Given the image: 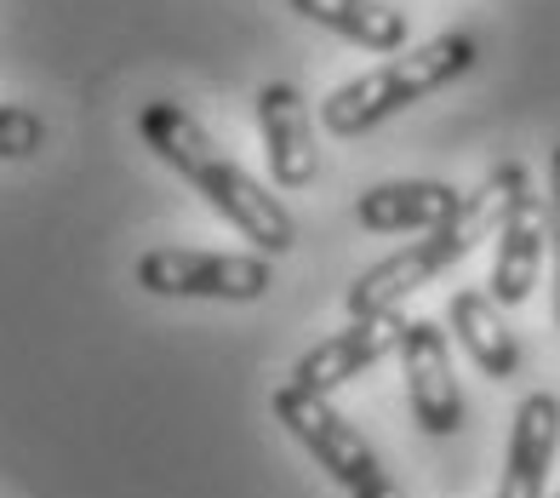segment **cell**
<instances>
[{
    "mask_svg": "<svg viewBox=\"0 0 560 498\" xmlns=\"http://www.w3.org/2000/svg\"><path fill=\"white\" fill-rule=\"evenodd\" d=\"M549 258V201L532 184L526 161H509V207L498 223V253H492V298L503 310H521L538 292V269Z\"/></svg>",
    "mask_w": 560,
    "mask_h": 498,
    "instance_id": "obj_6",
    "label": "cell"
},
{
    "mask_svg": "<svg viewBox=\"0 0 560 498\" xmlns=\"http://www.w3.org/2000/svg\"><path fill=\"white\" fill-rule=\"evenodd\" d=\"M269 407L280 418V430H287L303 453H310L326 476H332L343 493H354L361 482H372L384 459H377V447L349 425V418L332 407V395H315V390H298L292 379L269 395Z\"/></svg>",
    "mask_w": 560,
    "mask_h": 498,
    "instance_id": "obj_5",
    "label": "cell"
},
{
    "mask_svg": "<svg viewBox=\"0 0 560 498\" xmlns=\"http://www.w3.org/2000/svg\"><path fill=\"white\" fill-rule=\"evenodd\" d=\"M469 195L446 178H384L354 195V223L366 235H429L446 218H457Z\"/></svg>",
    "mask_w": 560,
    "mask_h": 498,
    "instance_id": "obj_10",
    "label": "cell"
},
{
    "mask_svg": "<svg viewBox=\"0 0 560 498\" xmlns=\"http://www.w3.org/2000/svg\"><path fill=\"white\" fill-rule=\"evenodd\" d=\"M400 372H406V402L423 436H457L464 430V390L452 372V344L441 321H412L400 344Z\"/></svg>",
    "mask_w": 560,
    "mask_h": 498,
    "instance_id": "obj_8",
    "label": "cell"
},
{
    "mask_svg": "<svg viewBox=\"0 0 560 498\" xmlns=\"http://www.w3.org/2000/svg\"><path fill=\"white\" fill-rule=\"evenodd\" d=\"M258 115V138H264V161L275 189H310L320 172V149H315V127H310V104L292 81H264L252 97Z\"/></svg>",
    "mask_w": 560,
    "mask_h": 498,
    "instance_id": "obj_9",
    "label": "cell"
},
{
    "mask_svg": "<svg viewBox=\"0 0 560 498\" xmlns=\"http://www.w3.org/2000/svg\"><path fill=\"white\" fill-rule=\"evenodd\" d=\"M446 333L469 350V361L487 372L492 384H509L521 372V338L509 333L503 304L492 292H475V287H457L446 298Z\"/></svg>",
    "mask_w": 560,
    "mask_h": 498,
    "instance_id": "obj_12",
    "label": "cell"
},
{
    "mask_svg": "<svg viewBox=\"0 0 560 498\" xmlns=\"http://www.w3.org/2000/svg\"><path fill=\"white\" fill-rule=\"evenodd\" d=\"M406 321L400 310H384V315H349V327L320 338L315 350H303L292 361V384L298 390H315V395H338L343 384H354L361 372H372L384 356H400L406 344Z\"/></svg>",
    "mask_w": 560,
    "mask_h": 498,
    "instance_id": "obj_7",
    "label": "cell"
},
{
    "mask_svg": "<svg viewBox=\"0 0 560 498\" xmlns=\"http://www.w3.org/2000/svg\"><path fill=\"white\" fill-rule=\"evenodd\" d=\"M480 63V35L475 30H446L423 46H406V53H389L377 69L354 74V81L332 86L320 97V127L332 138H366L384 120H395L400 109L435 97L441 86L464 81V74Z\"/></svg>",
    "mask_w": 560,
    "mask_h": 498,
    "instance_id": "obj_2",
    "label": "cell"
},
{
    "mask_svg": "<svg viewBox=\"0 0 560 498\" xmlns=\"http://www.w3.org/2000/svg\"><path fill=\"white\" fill-rule=\"evenodd\" d=\"M555 498H560V493H555Z\"/></svg>",
    "mask_w": 560,
    "mask_h": 498,
    "instance_id": "obj_17",
    "label": "cell"
},
{
    "mask_svg": "<svg viewBox=\"0 0 560 498\" xmlns=\"http://www.w3.org/2000/svg\"><path fill=\"white\" fill-rule=\"evenodd\" d=\"M52 127H46V115L23 109V104H0V161H35Z\"/></svg>",
    "mask_w": 560,
    "mask_h": 498,
    "instance_id": "obj_14",
    "label": "cell"
},
{
    "mask_svg": "<svg viewBox=\"0 0 560 498\" xmlns=\"http://www.w3.org/2000/svg\"><path fill=\"white\" fill-rule=\"evenodd\" d=\"M138 138L161 166H172L200 201H207L229 230L246 235L264 258H287L298 246V218L287 212L275 189H264L252 172L229 155V149L212 143V132L177 104V97H149L138 109Z\"/></svg>",
    "mask_w": 560,
    "mask_h": 498,
    "instance_id": "obj_1",
    "label": "cell"
},
{
    "mask_svg": "<svg viewBox=\"0 0 560 498\" xmlns=\"http://www.w3.org/2000/svg\"><path fill=\"white\" fill-rule=\"evenodd\" d=\"M349 498H406V487L389 476V470H377V476H372V482H361Z\"/></svg>",
    "mask_w": 560,
    "mask_h": 498,
    "instance_id": "obj_16",
    "label": "cell"
},
{
    "mask_svg": "<svg viewBox=\"0 0 560 498\" xmlns=\"http://www.w3.org/2000/svg\"><path fill=\"white\" fill-rule=\"evenodd\" d=\"M503 207H509V161H498V166L487 172V184L469 189V201L457 207V218H446L441 230H429V235H418L412 246H400V253H389V258H377L372 269H361V276L349 281V292H343V310H349V315L400 310L418 287L441 281L446 269L464 264L487 235H498Z\"/></svg>",
    "mask_w": 560,
    "mask_h": 498,
    "instance_id": "obj_3",
    "label": "cell"
},
{
    "mask_svg": "<svg viewBox=\"0 0 560 498\" xmlns=\"http://www.w3.org/2000/svg\"><path fill=\"white\" fill-rule=\"evenodd\" d=\"M544 201H549V269H555V327H560V143H555V155H549V189H544Z\"/></svg>",
    "mask_w": 560,
    "mask_h": 498,
    "instance_id": "obj_15",
    "label": "cell"
},
{
    "mask_svg": "<svg viewBox=\"0 0 560 498\" xmlns=\"http://www.w3.org/2000/svg\"><path fill=\"white\" fill-rule=\"evenodd\" d=\"M555 459H560V395L532 390V395H521L515 425H509L498 498H549Z\"/></svg>",
    "mask_w": 560,
    "mask_h": 498,
    "instance_id": "obj_11",
    "label": "cell"
},
{
    "mask_svg": "<svg viewBox=\"0 0 560 498\" xmlns=\"http://www.w3.org/2000/svg\"><path fill=\"white\" fill-rule=\"evenodd\" d=\"M287 7L303 23H315V30L361 46V53L389 58V53H406V40H412V18L395 0H287Z\"/></svg>",
    "mask_w": 560,
    "mask_h": 498,
    "instance_id": "obj_13",
    "label": "cell"
},
{
    "mask_svg": "<svg viewBox=\"0 0 560 498\" xmlns=\"http://www.w3.org/2000/svg\"><path fill=\"white\" fill-rule=\"evenodd\" d=\"M132 281L155 298H200V304H258L275 287L264 253H207V246H149Z\"/></svg>",
    "mask_w": 560,
    "mask_h": 498,
    "instance_id": "obj_4",
    "label": "cell"
}]
</instances>
